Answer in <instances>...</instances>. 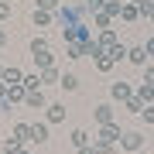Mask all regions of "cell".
Listing matches in <instances>:
<instances>
[{
	"label": "cell",
	"instance_id": "cell-29",
	"mask_svg": "<svg viewBox=\"0 0 154 154\" xmlns=\"http://www.w3.org/2000/svg\"><path fill=\"white\" fill-rule=\"evenodd\" d=\"M127 51H130V48H127V45H120V41H116L113 48H110V55H113V62H120V58H127Z\"/></svg>",
	"mask_w": 154,
	"mask_h": 154
},
{
	"label": "cell",
	"instance_id": "cell-18",
	"mask_svg": "<svg viewBox=\"0 0 154 154\" xmlns=\"http://www.w3.org/2000/svg\"><path fill=\"white\" fill-rule=\"evenodd\" d=\"M82 55H89V58L96 62L99 55H103V48H99V41H93V38H86V41H82Z\"/></svg>",
	"mask_w": 154,
	"mask_h": 154
},
{
	"label": "cell",
	"instance_id": "cell-19",
	"mask_svg": "<svg viewBox=\"0 0 154 154\" xmlns=\"http://www.w3.org/2000/svg\"><path fill=\"white\" fill-rule=\"evenodd\" d=\"M93 151H96V154H116V144H110V140H99V137H93Z\"/></svg>",
	"mask_w": 154,
	"mask_h": 154
},
{
	"label": "cell",
	"instance_id": "cell-39",
	"mask_svg": "<svg viewBox=\"0 0 154 154\" xmlns=\"http://www.w3.org/2000/svg\"><path fill=\"white\" fill-rule=\"evenodd\" d=\"M4 96H7V82L0 79V99H4Z\"/></svg>",
	"mask_w": 154,
	"mask_h": 154
},
{
	"label": "cell",
	"instance_id": "cell-1",
	"mask_svg": "<svg viewBox=\"0 0 154 154\" xmlns=\"http://www.w3.org/2000/svg\"><path fill=\"white\" fill-rule=\"evenodd\" d=\"M86 14H89V7H86V4H69V0H65V4L55 11V21L62 24V28H72V24H82V21H86Z\"/></svg>",
	"mask_w": 154,
	"mask_h": 154
},
{
	"label": "cell",
	"instance_id": "cell-23",
	"mask_svg": "<svg viewBox=\"0 0 154 154\" xmlns=\"http://www.w3.org/2000/svg\"><path fill=\"white\" fill-rule=\"evenodd\" d=\"M41 51H51V48H48V38L38 34V38H31V55H41Z\"/></svg>",
	"mask_w": 154,
	"mask_h": 154
},
{
	"label": "cell",
	"instance_id": "cell-13",
	"mask_svg": "<svg viewBox=\"0 0 154 154\" xmlns=\"http://www.w3.org/2000/svg\"><path fill=\"white\" fill-rule=\"evenodd\" d=\"M62 82V72L55 65H48V69H41V86H58Z\"/></svg>",
	"mask_w": 154,
	"mask_h": 154
},
{
	"label": "cell",
	"instance_id": "cell-3",
	"mask_svg": "<svg viewBox=\"0 0 154 154\" xmlns=\"http://www.w3.org/2000/svg\"><path fill=\"white\" fill-rule=\"evenodd\" d=\"M110 96L116 99V103H127V99L134 96V89H130V82H123V79H116V82L110 86Z\"/></svg>",
	"mask_w": 154,
	"mask_h": 154
},
{
	"label": "cell",
	"instance_id": "cell-21",
	"mask_svg": "<svg viewBox=\"0 0 154 154\" xmlns=\"http://www.w3.org/2000/svg\"><path fill=\"white\" fill-rule=\"evenodd\" d=\"M14 137L31 144V123H14Z\"/></svg>",
	"mask_w": 154,
	"mask_h": 154
},
{
	"label": "cell",
	"instance_id": "cell-7",
	"mask_svg": "<svg viewBox=\"0 0 154 154\" xmlns=\"http://www.w3.org/2000/svg\"><path fill=\"white\" fill-rule=\"evenodd\" d=\"M24 103H28L31 110H45V106H48V96H45V89H31Z\"/></svg>",
	"mask_w": 154,
	"mask_h": 154
},
{
	"label": "cell",
	"instance_id": "cell-40",
	"mask_svg": "<svg viewBox=\"0 0 154 154\" xmlns=\"http://www.w3.org/2000/svg\"><path fill=\"white\" fill-rule=\"evenodd\" d=\"M4 45H7V34H4V31H0V48H4Z\"/></svg>",
	"mask_w": 154,
	"mask_h": 154
},
{
	"label": "cell",
	"instance_id": "cell-6",
	"mask_svg": "<svg viewBox=\"0 0 154 154\" xmlns=\"http://www.w3.org/2000/svg\"><path fill=\"white\" fill-rule=\"evenodd\" d=\"M45 110H48V113H45L48 123H62V120H65V103H48Z\"/></svg>",
	"mask_w": 154,
	"mask_h": 154
},
{
	"label": "cell",
	"instance_id": "cell-4",
	"mask_svg": "<svg viewBox=\"0 0 154 154\" xmlns=\"http://www.w3.org/2000/svg\"><path fill=\"white\" fill-rule=\"evenodd\" d=\"M120 137H123V134H120V123H103V127H99V140H110V144H120Z\"/></svg>",
	"mask_w": 154,
	"mask_h": 154
},
{
	"label": "cell",
	"instance_id": "cell-27",
	"mask_svg": "<svg viewBox=\"0 0 154 154\" xmlns=\"http://www.w3.org/2000/svg\"><path fill=\"white\" fill-rule=\"evenodd\" d=\"M137 96L144 99V103H154V86H147V82H140V89H137Z\"/></svg>",
	"mask_w": 154,
	"mask_h": 154
},
{
	"label": "cell",
	"instance_id": "cell-15",
	"mask_svg": "<svg viewBox=\"0 0 154 154\" xmlns=\"http://www.w3.org/2000/svg\"><path fill=\"white\" fill-rule=\"evenodd\" d=\"M4 82H7V86H17V82H24V72L17 69V65H7V69H4Z\"/></svg>",
	"mask_w": 154,
	"mask_h": 154
},
{
	"label": "cell",
	"instance_id": "cell-30",
	"mask_svg": "<svg viewBox=\"0 0 154 154\" xmlns=\"http://www.w3.org/2000/svg\"><path fill=\"white\" fill-rule=\"evenodd\" d=\"M17 151H21V140H17V137H7L4 140V154H17Z\"/></svg>",
	"mask_w": 154,
	"mask_h": 154
},
{
	"label": "cell",
	"instance_id": "cell-42",
	"mask_svg": "<svg viewBox=\"0 0 154 154\" xmlns=\"http://www.w3.org/2000/svg\"><path fill=\"white\" fill-rule=\"evenodd\" d=\"M130 4H137V7H140V4H144V0H130Z\"/></svg>",
	"mask_w": 154,
	"mask_h": 154
},
{
	"label": "cell",
	"instance_id": "cell-8",
	"mask_svg": "<svg viewBox=\"0 0 154 154\" xmlns=\"http://www.w3.org/2000/svg\"><path fill=\"white\" fill-rule=\"evenodd\" d=\"M48 120H41V123H31V144H45L48 140Z\"/></svg>",
	"mask_w": 154,
	"mask_h": 154
},
{
	"label": "cell",
	"instance_id": "cell-32",
	"mask_svg": "<svg viewBox=\"0 0 154 154\" xmlns=\"http://www.w3.org/2000/svg\"><path fill=\"white\" fill-rule=\"evenodd\" d=\"M62 0H34V7H41V11H58Z\"/></svg>",
	"mask_w": 154,
	"mask_h": 154
},
{
	"label": "cell",
	"instance_id": "cell-5",
	"mask_svg": "<svg viewBox=\"0 0 154 154\" xmlns=\"http://www.w3.org/2000/svg\"><path fill=\"white\" fill-rule=\"evenodd\" d=\"M127 62L137 65V69H144V65H147V48H144V45H134V48L127 51Z\"/></svg>",
	"mask_w": 154,
	"mask_h": 154
},
{
	"label": "cell",
	"instance_id": "cell-25",
	"mask_svg": "<svg viewBox=\"0 0 154 154\" xmlns=\"http://www.w3.org/2000/svg\"><path fill=\"white\" fill-rule=\"evenodd\" d=\"M93 17H96V28H99V31H106V28L113 24V17L106 14V11H99V14H93Z\"/></svg>",
	"mask_w": 154,
	"mask_h": 154
},
{
	"label": "cell",
	"instance_id": "cell-37",
	"mask_svg": "<svg viewBox=\"0 0 154 154\" xmlns=\"http://www.w3.org/2000/svg\"><path fill=\"white\" fill-rule=\"evenodd\" d=\"M144 48H147V55H154V38H147V45H144Z\"/></svg>",
	"mask_w": 154,
	"mask_h": 154
},
{
	"label": "cell",
	"instance_id": "cell-44",
	"mask_svg": "<svg viewBox=\"0 0 154 154\" xmlns=\"http://www.w3.org/2000/svg\"><path fill=\"white\" fill-rule=\"evenodd\" d=\"M0 79H4V65H0Z\"/></svg>",
	"mask_w": 154,
	"mask_h": 154
},
{
	"label": "cell",
	"instance_id": "cell-9",
	"mask_svg": "<svg viewBox=\"0 0 154 154\" xmlns=\"http://www.w3.org/2000/svg\"><path fill=\"white\" fill-rule=\"evenodd\" d=\"M69 140H72V147H75V151H79V147H89V144H93V137H89V130H82V127H75Z\"/></svg>",
	"mask_w": 154,
	"mask_h": 154
},
{
	"label": "cell",
	"instance_id": "cell-12",
	"mask_svg": "<svg viewBox=\"0 0 154 154\" xmlns=\"http://www.w3.org/2000/svg\"><path fill=\"white\" fill-rule=\"evenodd\" d=\"M120 21H127V24H134V21H140V7H137V4H130V0H127V4H123V11H120Z\"/></svg>",
	"mask_w": 154,
	"mask_h": 154
},
{
	"label": "cell",
	"instance_id": "cell-28",
	"mask_svg": "<svg viewBox=\"0 0 154 154\" xmlns=\"http://www.w3.org/2000/svg\"><path fill=\"white\" fill-rule=\"evenodd\" d=\"M65 55H69V58H82V41H69Z\"/></svg>",
	"mask_w": 154,
	"mask_h": 154
},
{
	"label": "cell",
	"instance_id": "cell-2",
	"mask_svg": "<svg viewBox=\"0 0 154 154\" xmlns=\"http://www.w3.org/2000/svg\"><path fill=\"white\" fill-rule=\"evenodd\" d=\"M120 147L130 151V154H140V147H144V134H140V130H127L123 137H120Z\"/></svg>",
	"mask_w": 154,
	"mask_h": 154
},
{
	"label": "cell",
	"instance_id": "cell-17",
	"mask_svg": "<svg viewBox=\"0 0 154 154\" xmlns=\"http://www.w3.org/2000/svg\"><path fill=\"white\" fill-rule=\"evenodd\" d=\"M113 45H116V31H113V28H106V31H99V48H103V51H110Z\"/></svg>",
	"mask_w": 154,
	"mask_h": 154
},
{
	"label": "cell",
	"instance_id": "cell-45",
	"mask_svg": "<svg viewBox=\"0 0 154 154\" xmlns=\"http://www.w3.org/2000/svg\"><path fill=\"white\" fill-rule=\"evenodd\" d=\"M62 4H65V0H62Z\"/></svg>",
	"mask_w": 154,
	"mask_h": 154
},
{
	"label": "cell",
	"instance_id": "cell-24",
	"mask_svg": "<svg viewBox=\"0 0 154 154\" xmlns=\"http://www.w3.org/2000/svg\"><path fill=\"white\" fill-rule=\"evenodd\" d=\"M123 4H127V0H106V7H103V11L110 14V17H120V11H123Z\"/></svg>",
	"mask_w": 154,
	"mask_h": 154
},
{
	"label": "cell",
	"instance_id": "cell-41",
	"mask_svg": "<svg viewBox=\"0 0 154 154\" xmlns=\"http://www.w3.org/2000/svg\"><path fill=\"white\" fill-rule=\"evenodd\" d=\"M17 154H31V151H28V147H21V151H17Z\"/></svg>",
	"mask_w": 154,
	"mask_h": 154
},
{
	"label": "cell",
	"instance_id": "cell-10",
	"mask_svg": "<svg viewBox=\"0 0 154 154\" xmlns=\"http://www.w3.org/2000/svg\"><path fill=\"white\" fill-rule=\"evenodd\" d=\"M93 116H96L99 127H103V123H113V106H110V103H99L96 110H93Z\"/></svg>",
	"mask_w": 154,
	"mask_h": 154
},
{
	"label": "cell",
	"instance_id": "cell-20",
	"mask_svg": "<svg viewBox=\"0 0 154 154\" xmlns=\"http://www.w3.org/2000/svg\"><path fill=\"white\" fill-rule=\"evenodd\" d=\"M123 106H127V110H130V113H137V116H140V113H144V106H147V103H144V99H140L137 93H134V96H130V99H127V103H123Z\"/></svg>",
	"mask_w": 154,
	"mask_h": 154
},
{
	"label": "cell",
	"instance_id": "cell-26",
	"mask_svg": "<svg viewBox=\"0 0 154 154\" xmlns=\"http://www.w3.org/2000/svg\"><path fill=\"white\" fill-rule=\"evenodd\" d=\"M34 58V65L38 69H48V65H55V62H51V51H41V55H31Z\"/></svg>",
	"mask_w": 154,
	"mask_h": 154
},
{
	"label": "cell",
	"instance_id": "cell-11",
	"mask_svg": "<svg viewBox=\"0 0 154 154\" xmlns=\"http://www.w3.org/2000/svg\"><path fill=\"white\" fill-rule=\"evenodd\" d=\"M31 21H34V28H48V24L55 21V14H51V11H41V7H34Z\"/></svg>",
	"mask_w": 154,
	"mask_h": 154
},
{
	"label": "cell",
	"instance_id": "cell-43",
	"mask_svg": "<svg viewBox=\"0 0 154 154\" xmlns=\"http://www.w3.org/2000/svg\"><path fill=\"white\" fill-rule=\"evenodd\" d=\"M147 21H151V24H154V11H151V17H147Z\"/></svg>",
	"mask_w": 154,
	"mask_h": 154
},
{
	"label": "cell",
	"instance_id": "cell-31",
	"mask_svg": "<svg viewBox=\"0 0 154 154\" xmlns=\"http://www.w3.org/2000/svg\"><path fill=\"white\" fill-rule=\"evenodd\" d=\"M24 89H41V75H24Z\"/></svg>",
	"mask_w": 154,
	"mask_h": 154
},
{
	"label": "cell",
	"instance_id": "cell-38",
	"mask_svg": "<svg viewBox=\"0 0 154 154\" xmlns=\"http://www.w3.org/2000/svg\"><path fill=\"white\" fill-rule=\"evenodd\" d=\"M75 154H96V151H93V144H89V147H79Z\"/></svg>",
	"mask_w": 154,
	"mask_h": 154
},
{
	"label": "cell",
	"instance_id": "cell-35",
	"mask_svg": "<svg viewBox=\"0 0 154 154\" xmlns=\"http://www.w3.org/2000/svg\"><path fill=\"white\" fill-rule=\"evenodd\" d=\"M11 17V0H0V21H7Z\"/></svg>",
	"mask_w": 154,
	"mask_h": 154
},
{
	"label": "cell",
	"instance_id": "cell-22",
	"mask_svg": "<svg viewBox=\"0 0 154 154\" xmlns=\"http://www.w3.org/2000/svg\"><path fill=\"white\" fill-rule=\"evenodd\" d=\"M113 65H116V62H113V55H110V51H103V55L96 58V69H99V72H110Z\"/></svg>",
	"mask_w": 154,
	"mask_h": 154
},
{
	"label": "cell",
	"instance_id": "cell-36",
	"mask_svg": "<svg viewBox=\"0 0 154 154\" xmlns=\"http://www.w3.org/2000/svg\"><path fill=\"white\" fill-rule=\"evenodd\" d=\"M144 82L154 86V65H144Z\"/></svg>",
	"mask_w": 154,
	"mask_h": 154
},
{
	"label": "cell",
	"instance_id": "cell-46",
	"mask_svg": "<svg viewBox=\"0 0 154 154\" xmlns=\"http://www.w3.org/2000/svg\"><path fill=\"white\" fill-rule=\"evenodd\" d=\"M151 4H154V0H151Z\"/></svg>",
	"mask_w": 154,
	"mask_h": 154
},
{
	"label": "cell",
	"instance_id": "cell-16",
	"mask_svg": "<svg viewBox=\"0 0 154 154\" xmlns=\"http://www.w3.org/2000/svg\"><path fill=\"white\" fill-rule=\"evenodd\" d=\"M58 86L65 89V93H75V89H79V75H75V72H62V82Z\"/></svg>",
	"mask_w": 154,
	"mask_h": 154
},
{
	"label": "cell",
	"instance_id": "cell-33",
	"mask_svg": "<svg viewBox=\"0 0 154 154\" xmlns=\"http://www.w3.org/2000/svg\"><path fill=\"white\" fill-rule=\"evenodd\" d=\"M86 7H89V14H99L106 7V0H86Z\"/></svg>",
	"mask_w": 154,
	"mask_h": 154
},
{
	"label": "cell",
	"instance_id": "cell-14",
	"mask_svg": "<svg viewBox=\"0 0 154 154\" xmlns=\"http://www.w3.org/2000/svg\"><path fill=\"white\" fill-rule=\"evenodd\" d=\"M7 99H11V103H24V99H28V89H24V82L7 86Z\"/></svg>",
	"mask_w": 154,
	"mask_h": 154
},
{
	"label": "cell",
	"instance_id": "cell-34",
	"mask_svg": "<svg viewBox=\"0 0 154 154\" xmlns=\"http://www.w3.org/2000/svg\"><path fill=\"white\" fill-rule=\"evenodd\" d=\"M140 120H147V123H154V103H147V106H144V113H140Z\"/></svg>",
	"mask_w": 154,
	"mask_h": 154
}]
</instances>
